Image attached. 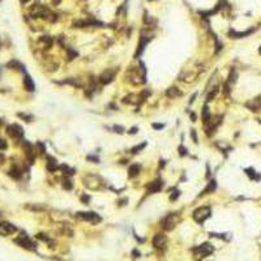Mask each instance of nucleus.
<instances>
[{
	"label": "nucleus",
	"instance_id": "f257e3e1",
	"mask_svg": "<svg viewBox=\"0 0 261 261\" xmlns=\"http://www.w3.org/2000/svg\"><path fill=\"white\" fill-rule=\"evenodd\" d=\"M212 216V209L209 206H201L193 212L192 217L197 223H204L209 217Z\"/></svg>",
	"mask_w": 261,
	"mask_h": 261
},
{
	"label": "nucleus",
	"instance_id": "f03ea898",
	"mask_svg": "<svg viewBox=\"0 0 261 261\" xmlns=\"http://www.w3.org/2000/svg\"><path fill=\"white\" fill-rule=\"evenodd\" d=\"M214 251L213 246L209 243H204L201 244V246H197L196 248H193V253H195L196 256V260L198 259H204V257L209 256V255H212Z\"/></svg>",
	"mask_w": 261,
	"mask_h": 261
},
{
	"label": "nucleus",
	"instance_id": "7ed1b4c3",
	"mask_svg": "<svg viewBox=\"0 0 261 261\" xmlns=\"http://www.w3.org/2000/svg\"><path fill=\"white\" fill-rule=\"evenodd\" d=\"M179 221H180L179 214L173 213V214H168V216H166L165 218H163L162 222H161V225H162V227L165 228L166 231H171V230H174V228H175V226L177 225Z\"/></svg>",
	"mask_w": 261,
	"mask_h": 261
},
{
	"label": "nucleus",
	"instance_id": "20e7f679",
	"mask_svg": "<svg viewBox=\"0 0 261 261\" xmlns=\"http://www.w3.org/2000/svg\"><path fill=\"white\" fill-rule=\"evenodd\" d=\"M76 217L79 218V219L88 221V222H93V223L101 222V219H102V218L97 213H94V212H79V213H76Z\"/></svg>",
	"mask_w": 261,
	"mask_h": 261
},
{
	"label": "nucleus",
	"instance_id": "39448f33",
	"mask_svg": "<svg viewBox=\"0 0 261 261\" xmlns=\"http://www.w3.org/2000/svg\"><path fill=\"white\" fill-rule=\"evenodd\" d=\"M15 243H17L18 246L22 247V248L29 249V251H35L37 249V244L33 243V242L29 239V236H26V235H21L20 238L16 239Z\"/></svg>",
	"mask_w": 261,
	"mask_h": 261
},
{
	"label": "nucleus",
	"instance_id": "423d86ee",
	"mask_svg": "<svg viewBox=\"0 0 261 261\" xmlns=\"http://www.w3.org/2000/svg\"><path fill=\"white\" fill-rule=\"evenodd\" d=\"M166 243H167V238H166L165 234H155L154 238H153V246L159 251H165Z\"/></svg>",
	"mask_w": 261,
	"mask_h": 261
},
{
	"label": "nucleus",
	"instance_id": "0eeeda50",
	"mask_svg": "<svg viewBox=\"0 0 261 261\" xmlns=\"http://www.w3.org/2000/svg\"><path fill=\"white\" fill-rule=\"evenodd\" d=\"M115 73H116V71H112V69H107V71H104L103 73L99 76V79H98L99 82H101V84H103V85L110 84V82L114 80Z\"/></svg>",
	"mask_w": 261,
	"mask_h": 261
},
{
	"label": "nucleus",
	"instance_id": "6e6552de",
	"mask_svg": "<svg viewBox=\"0 0 261 261\" xmlns=\"http://www.w3.org/2000/svg\"><path fill=\"white\" fill-rule=\"evenodd\" d=\"M16 230H17V228H16V226H13L12 223L0 222V235L7 236V235H9V234H13Z\"/></svg>",
	"mask_w": 261,
	"mask_h": 261
},
{
	"label": "nucleus",
	"instance_id": "1a4fd4ad",
	"mask_svg": "<svg viewBox=\"0 0 261 261\" xmlns=\"http://www.w3.org/2000/svg\"><path fill=\"white\" fill-rule=\"evenodd\" d=\"M8 133H9L12 137H15V139H20V137L24 134V131H22V128H21L20 125L12 124V125L8 127Z\"/></svg>",
	"mask_w": 261,
	"mask_h": 261
},
{
	"label": "nucleus",
	"instance_id": "9d476101",
	"mask_svg": "<svg viewBox=\"0 0 261 261\" xmlns=\"http://www.w3.org/2000/svg\"><path fill=\"white\" fill-rule=\"evenodd\" d=\"M162 185H163V182L161 179H157L154 180L153 183H150V185L148 187V193H150V195H153V193H157L159 192L161 189H162Z\"/></svg>",
	"mask_w": 261,
	"mask_h": 261
},
{
	"label": "nucleus",
	"instance_id": "9b49d317",
	"mask_svg": "<svg viewBox=\"0 0 261 261\" xmlns=\"http://www.w3.org/2000/svg\"><path fill=\"white\" fill-rule=\"evenodd\" d=\"M24 88L28 91H34V89H35V85H34L33 80L29 74H25V77H24Z\"/></svg>",
	"mask_w": 261,
	"mask_h": 261
},
{
	"label": "nucleus",
	"instance_id": "f8f14e48",
	"mask_svg": "<svg viewBox=\"0 0 261 261\" xmlns=\"http://www.w3.org/2000/svg\"><path fill=\"white\" fill-rule=\"evenodd\" d=\"M247 107H248L249 110H252V111H257V110L261 107V102H260V99H252L251 102H248V103L246 104Z\"/></svg>",
	"mask_w": 261,
	"mask_h": 261
},
{
	"label": "nucleus",
	"instance_id": "ddd939ff",
	"mask_svg": "<svg viewBox=\"0 0 261 261\" xmlns=\"http://www.w3.org/2000/svg\"><path fill=\"white\" fill-rule=\"evenodd\" d=\"M166 95L170 97V98H176V97L182 95V93H180V90L177 88L173 86V88H168L167 89V91H166Z\"/></svg>",
	"mask_w": 261,
	"mask_h": 261
},
{
	"label": "nucleus",
	"instance_id": "4468645a",
	"mask_svg": "<svg viewBox=\"0 0 261 261\" xmlns=\"http://www.w3.org/2000/svg\"><path fill=\"white\" fill-rule=\"evenodd\" d=\"M217 188V183H216V180H210V182L208 183V187L205 188V189L203 191V193H201L200 196H203V195H206V193H212L214 189Z\"/></svg>",
	"mask_w": 261,
	"mask_h": 261
},
{
	"label": "nucleus",
	"instance_id": "2eb2a0df",
	"mask_svg": "<svg viewBox=\"0 0 261 261\" xmlns=\"http://www.w3.org/2000/svg\"><path fill=\"white\" fill-rule=\"evenodd\" d=\"M252 31H253V29H251V30H248V31H243V33H238V31L231 30L230 33H228V35H230L231 38H242V37H246V35H248V34H251Z\"/></svg>",
	"mask_w": 261,
	"mask_h": 261
},
{
	"label": "nucleus",
	"instance_id": "dca6fc26",
	"mask_svg": "<svg viewBox=\"0 0 261 261\" xmlns=\"http://www.w3.org/2000/svg\"><path fill=\"white\" fill-rule=\"evenodd\" d=\"M47 168L50 171H55L58 168V161L52 157H48V162H47Z\"/></svg>",
	"mask_w": 261,
	"mask_h": 261
},
{
	"label": "nucleus",
	"instance_id": "f3484780",
	"mask_svg": "<svg viewBox=\"0 0 261 261\" xmlns=\"http://www.w3.org/2000/svg\"><path fill=\"white\" fill-rule=\"evenodd\" d=\"M140 173V166L139 165H132L129 168H128V175H129V177H134L137 176Z\"/></svg>",
	"mask_w": 261,
	"mask_h": 261
},
{
	"label": "nucleus",
	"instance_id": "a211bd4d",
	"mask_svg": "<svg viewBox=\"0 0 261 261\" xmlns=\"http://www.w3.org/2000/svg\"><path fill=\"white\" fill-rule=\"evenodd\" d=\"M246 173H247V175H248L249 177H251V179H253V180H260L261 179V175H257L256 171H255L253 168H247Z\"/></svg>",
	"mask_w": 261,
	"mask_h": 261
},
{
	"label": "nucleus",
	"instance_id": "6ab92c4d",
	"mask_svg": "<svg viewBox=\"0 0 261 261\" xmlns=\"http://www.w3.org/2000/svg\"><path fill=\"white\" fill-rule=\"evenodd\" d=\"M137 95H134V94H129V95H127L124 99H123V102L124 103H136V99H133V98H136Z\"/></svg>",
	"mask_w": 261,
	"mask_h": 261
},
{
	"label": "nucleus",
	"instance_id": "aec40b11",
	"mask_svg": "<svg viewBox=\"0 0 261 261\" xmlns=\"http://www.w3.org/2000/svg\"><path fill=\"white\" fill-rule=\"evenodd\" d=\"M60 168L64 171V174H65V175H73V174H74V170H73V168H69L67 165H61V166H60Z\"/></svg>",
	"mask_w": 261,
	"mask_h": 261
},
{
	"label": "nucleus",
	"instance_id": "412c9836",
	"mask_svg": "<svg viewBox=\"0 0 261 261\" xmlns=\"http://www.w3.org/2000/svg\"><path fill=\"white\" fill-rule=\"evenodd\" d=\"M63 187L65 188L67 191H71L72 188H73V184H72V182H71V180H69V179H67V177H65V179L63 180Z\"/></svg>",
	"mask_w": 261,
	"mask_h": 261
},
{
	"label": "nucleus",
	"instance_id": "4be33fe9",
	"mask_svg": "<svg viewBox=\"0 0 261 261\" xmlns=\"http://www.w3.org/2000/svg\"><path fill=\"white\" fill-rule=\"evenodd\" d=\"M235 80H236V72H235V69H231L227 82H228V84H231V82H235Z\"/></svg>",
	"mask_w": 261,
	"mask_h": 261
},
{
	"label": "nucleus",
	"instance_id": "5701e85b",
	"mask_svg": "<svg viewBox=\"0 0 261 261\" xmlns=\"http://www.w3.org/2000/svg\"><path fill=\"white\" fill-rule=\"evenodd\" d=\"M145 146H146V142H142L141 145H137V146H134L133 149H132V153H133V154H136V153H139L140 150H142V149H144Z\"/></svg>",
	"mask_w": 261,
	"mask_h": 261
},
{
	"label": "nucleus",
	"instance_id": "b1692460",
	"mask_svg": "<svg viewBox=\"0 0 261 261\" xmlns=\"http://www.w3.org/2000/svg\"><path fill=\"white\" fill-rule=\"evenodd\" d=\"M218 93V88H214L213 89V91H210V93H209V95H208V99H206V101H212V99L214 98V97H216V94Z\"/></svg>",
	"mask_w": 261,
	"mask_h": 261
},
{
	"label": "nucleus",
	"instance_id": "393cba45",
	"mask_svg": "<svg viewBox=\"0 0 261 261\" xmlns=\"http://www.w3.org/2000/svg\"><path fill=\"white\" fill-rule=\"evenodd\" d=\"M177 152H179V155H180V157H185V155H187V149H185L184 146H179Z\"/></svg>",
	"mask_w": 261,
	"mask_h": 261
},
{
	"label": "nucleus",
	"instance_id": "a878e982",
	"mask_svg": "<svg viewBox=\"0 0 261 261\" xmlns=\"http://www.w3.org/2000/svg\"><path fill=\"white\" fill-rule=\"evenodd\" d=\"M67 51H68V59H69V60H72V59H74V58L77 56V52H76V51H72V50H69V48H68Z\"/></svg>",
	"mask_w": 261,
	"mask_h": 261
},
{
	"label": "nucleus",
	"instance_id": "bb28decb",
	"mask_svg": "<svg viewBox=\"0 0 261 261\" xmlns=\"http://www.w3.org/2000/svg\"><path fill=\"white\" fill-rule=\"evenodd\" d=\"M179 196H180V192H179V191H174V192H173V193H171V195H170V200L175 201V200H176L177 197H179Z\"/></svg>",
	"mask_w": 261,
	"mask_h": 261
},
{
	"label": "nucleus",
	"instance_id": "cd10ccee",
	"mask_svg": "<svg viewBox=\"0 0 261 261\" xmlns=\"http://www.w3.org/2000/svg\"><path fill=\"white\" fill-rule=\"evenodd\" d=\"M112 129L116 132V133H123V132H124V128H123L122 125H114V128H112Z\"/></svg>",
	"mask_w": 261,
	"mask_h": 261
},
{
	"label": "nucleus",
	"instance_id": "c85d7f7f",
	"mask_svg": "<svg viewBox=\"0 0 261 261\" xmlns=\"http://www.w3.org/2000/svg\"><path fill=\"white\" fill-rule=\"evenodd\" d=\"M191 136H192L193 141H195V144H197L198 140H197V134H196V131L195 129H191Z\"/></svg>",
	"mask_w": 261,
	"mask_h": 261
},
{
	"label": "nucleus",
	"instance_id": "c756f323",
	"mask_svg": "<svg viewBox=\"0 0 261 261\" xmlns=\"http://www.w3.org/2000/svg\"><path fill=\"white\" fill-rule=\"evenodd\" d=\"M4 149H7V142L0 139V150H4Z\"/></svg>",
	"mask_w": 261,
	"mask_h": 261
},
{
	"label": "nucleus",
	"instance_id": "7c9ffc66",
	"mask_svg": "<svg viewBox=\"0 0 261 261\" xmlns=\"http://www.w3.org/2000/svg\"><path fill=\"white\" fill-rule=\"evenodd\" d=\"M81 201H82V203H85V204H88L89 201H90V196L84 195V196H82V197H81Z\"/></svg>",
	"mask_w": 261,
	"mask_h": 261
},
{
	"label": "nucleus",
	"instance_id": "2f4dec72",
	"mask_svg": "<svg viewBox=\"0 0 261 261\" xmlns=\"http://www.w3.org/2000/svg\"><path fill=\"white\" fill-rule=\"evenodd\" d=\"M37 145H38V148H39V150H41V153H42V154H43V153L46 152V148H45V145L42 144V142H38V144H37Z\"/></svg>",
	"mask_w": 261,
	"mask_h": 261
},
{
	"label": "nucleus",
	"instance_id": "473e14b6",
	"mask_svg": "<svg viewBox=\"0 0 261 261\" xmlns=\"http://www.w3.org/2000/svg\"><path fill=\"white\" fill-rule=\"evenodd\" d=\"M163 127H165V124H158V123H154V124H153V128H154V129H162Z\"/></svg>",
	"mask_w": 261,
	"mask_h": 261
},
{
	"label": "nucleus",
	"instance_id": "72a5a7b5",
	"mask_svg": "<svg viewBox=\"0 0 261 261\" xmlns=\"http://www.w3.org/2000/svg\"><path fill=\"white\" fill-rule=\"evenodd\" d=\"M88 161H93V162L98 163V162H99V158H98V157H91V155H89V157H88Z\"/></svg>",
	"mask_w": 261,
	"mask_h": 261
},
{
	"label": "nucleus",
	"instance_id": "f704fd0d",
	"mask_svg": "<svg viewBox=\"0 0 261 261\" xmlns=\"http://www.w3.org/2000/svg\"><path fill=\"white\" fill-rule=\"evenodd\" d=\"M132 253H133V257H140V251H137V249H133V252H132Z\"/></svg>",
	"mask_w": 261,
	"mask_h": 261
},
{
	"label": "nucleus",
	"instance_id": "c9c22d12",
	"mask_svg": "<svg viewBox=\"0 0 261 261\" xmlns=\"http://www.w3.org/2000/svg\"><path fill=\"white\" fill-rule=\"evenodd\" d=\"M125 203H128V198H123V200H120L119 201V205L123 206V205H125Z\"/></svg>",
	"mask_w": 261,
	"mask_h": 261
},
{
	"label": "nucleus",
	"instance_id": "e433bc0d",
	"mask_svg": "<svg viewBox=\"0 0 261 261\" xmlns=\"http://www.w3.org/2000/svg\"><path fill=\"white\" fill-rule=\"evenodd\" d=\"M191 119H192V122H196V119H197V118H196L195 112H191Z\"/></svg>",
	"mask_w": 261,
	"mask_h": 261
},
{
	"label": "nucleus",
	"instance_id": "4c0bfd02",
	"mask_svg": "<svg viewBox=\"0 0 261 261\" xmlns=\"http://www.w3.org/2000/svg\"><path fill=\"white\" fill-rule=\"evenodd\" d=\"M136 132H137V127H133V128H132V129L129 131V133H131V134H134Z\"/></svg>",
	"mask_w": 261,
	"mask_h": 261
},
{
	"label": "nucleus",
	"instance_id": "58836bf2",
	"mask_svg": "<svg viewBox=\"0 0 261 261\" xmlns=\"http://www.w3.org/2000/svg\"><path fill=\"white\" fill-rule=\"evenodd\" d=\"M196 97H197V93H195V94H193V95H192V98L189 99V103H192V102L195 101V98H196Z\"/></svg>",
	"mask_w": 261,
	"mask_h": 261
},
{
	"label": "nucleus",
	"instance_id": "ea45409f",
	"mask_svg": "<svg viewBox=\"0 0 261 261\" xmlns=\"http://www.w3.org/2000/svg\"><path fill=\"white\" fill-rule=\"evenodd\" d=\"M259 52H260V54H261V47H260V48H259Z\"/></svg>",
	"mask_w": 261,
	"mask_h": 261
}]
</instances>
